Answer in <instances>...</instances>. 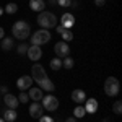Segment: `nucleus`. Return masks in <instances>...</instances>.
Returning <instances> with one entry per match:
<instances>
[{"mask_svg":"<svg viewBox=\"0 0 122 122\" xmlns=\"http://www.w3.org/2000/svg\"><path fill=\"white\" fill-rule=\"evenodd\" d=\"M31 78L38 83V86L41 90H44L47 93H52L54 90H56V86L54 83L51 81V78L46 75V72H44V67L41 65V64H34V65L31 67Z\"/></svg>","mask_w":122,"mask_h":122,"instance_id":"nucleus-1","label":"nucleus"},{"mask_svg":"<svg viewBox=\"0 0 122 122\" xmlns=\"http://www.w3.org/2000/svg\"><path fill=\"white\" fill-rule=\"evenodd\" d=\"M11 34H13V38L20 39V41L28 39L31 36V26H29V23L25 21V20L15 21L13 26H11Z\"/></svg>","mask_w":122,"mask_h":122,"instance_id":"nucleus-2","label":"nucleus"},{"mask_svg":"<svg viewBox=\"0 0 122 122\" xmlns=\"http://www.w3.org/2000/svg\"><path fill=\"white\" fill-rule=\"evenodd\" d=\"M38 25L42 29H51L57 26V16L51 11H41L38 15Z\"/></svg>","mask_w":122,"mask_h":122,"instance_id":"nucleus-3","label":"nucleus"},{"mask_svg":"<svg viewBox=\"0 0 122 122\" xmlns=\"http://www.w3.org/2000/svg\"><path fill=\"white\" fill-rule=\"evenodd\" d=\"M51 38H52V36H51L49 29H38V31H34V34H31V36H29L33 46H42V44L49 42Z\"/></svg>","mask_w":122,"mask_h":122,"instance_id":"nucleus-4","label":"nucleus"},{"mask_svg":"<svg viewBox=\"0 0 122 122\" xmlns=\"http://www.w3.org/2000/svg\"><path fill=\"white\" fill-rule=\"evenodd\" d=\"M119 88H121V85H119V80L116 78V76H107L106 78V81H104V93L107 94V96H117L119 94Z\"/></svg>","mask_w":122,"mask_h":122,"instance_id":"nucleus-5","label":"nucleus"},{"mask_svg":"<svg viewBox=\"0 0 122 122\" xmlns=\"http://www.w3.org/2000/svg\"><path fill=\"white\" fill-rule=\"evenodd\" d=\"M42 103L41 106L47 109V111H57V107H59V99H57L54 94H47V96H42V99H41Z\"/></svg>","mask_w":122,"mask_h":122,"instance_id":"nucleus-6","label":"nucleus"},{"mask_svg":"<svg viewBox=\"0 0 122 122\" xmlns=\"http://www.w3.org/2000/svg\"><path fill=\"white\" fill-rule=\"evenodd\" d=\"M54 52H56V56L59 57V59H64V57H68V56H70V47H68V44H67V42L59 41L56 46H54Z\"/></svg>","mask_w":122,"mask_h":122,"instance_id":"nucleus-7","label":"nucleus"},{"mask_svg":"<svg viewBox=\"0 0 122 122\" xmlns=\"http://www.w3.org/2000/svg\"><path fill=\"white\" fill-rule=\"evenodd\" d=\"M31 85H33V78H31L29 75L20 76L18 80H16V88H18L20 91H25V90H29V88H31Z\"/></svg>","mask_w":122,"mask_h":122,"instance_id":"nucleus-8","label":"nucleus"},{"mask_svg":"<svg viewBox=\"0 0 122 122\" xmlns=\"http://www.w3.org/2000/svg\"><path fill=\"white\" fill-rule=\"evenodd\" d=\"M28 57H29V60H33V62H38L39 59L42 57V51H41V46H31L28 47Z\"/></svg>","mask_w":122,"mask_h":122,"instance_id":"nucleus-9","label":"nucleus"},{"mask_svg":"<svg viewBox=\"0 0 122 122\" xmlns=\"http://www.w3.org/2000/svg\"><path fill=\"white\" fill-rule=\"evenodd\" d=\"M42 111H44V107L41 106L39 101H33V103L29 104V114H31L33 119H39L42 116Z\"/></svg>","mask_w":122,"mask_h":122,"instance_id":"nucleus-10","label":"nucleus"},{"mask_svg":"<svg viewBox=\"0 0 122 122\" xmlns=\"http://www.w3.org/2000/svg\"><path fill=\"white\" fill-rule=\"evenodd\" d=\"M3 103L7 104V107L8 109H16L18 107V98L15 96V94H11V93H7V94H3Z\"/></svg>","mask_w":122,"mask_h":122,"instance_id":"nucleus-11","label":"nucleus"},{"mask_svg":"<svg viewBox=\"0 0 122 122\" xmlns=\"http://www.w3.org/2000/svg\"><path fill=\"white\" fill-rule=\"evenodd\" d=\"M60 25L64 26L65 29H70V28H73V25H75V16L72 15V13H64L62 15V18H60Z\"/></svg>","mask_w":122,"mask_h":122,"instance_id":"nucleus-12","label":"nucleus"},{"mask_svg":"<svg viewBox=\"0 0 122 122\" xmlns=\"http://www.w3.org/2000/svg\"><path fill=\"white\" fill-rule=\"evenodd\" d=\"M72 101H75L76 104L85 103V101H86V94H85L83 90H80V88L73 90V93H72Z\"/></svg>","mask_w":122,"mask_h":122,"instance_id":"nucleus-13","label":"nucleus"},{"mask_svg":"<svg viewBox=\"0 0 122 122\" xmlns=\"http://www.w3.org/2000/svg\"><path fill=\"white\" fill-rule=\"evenodd\" d=\"M85 111H86V112L88 114H94L96 112V111H98V101H96V99H94V98H90V99H86V101H85Z\"/></svg>","mask_w":122,"mask_h":122,"instance_id":"nucleus-14","label":"nucleus"},{"mask_svg":"<svg viewBox=\"0 0 122 122\" xmlns=\"http://www.w3.org/2000/svg\"><path fill=\"white\" fill-rule=\"evenodd\" d=\"M29 8L33 10V11H44L46 8V2L44 0H29Z\"/></svg>","mask_w":122,"mask_h":122,"instance_id":"nucleus-15","label":"nucleus"},{"mask_svg":"<svg viewBox=\"0 0 122 122\" xmlns=\"http://www.w3.org/2000/svg\"><path fill=\"white\" fill-rule=\"evenodd\" d=\"M28 96H29V99H33V101H41L44 94H42V90L41 88H29Z\"/></svg>","mask_w":122,"mask_h":122,"instance_id":"nucleus-16","label":"nucleus"},{"mask_svg":"<svg viewBox=\"0 0 122 122\" xmlns=\"http://www.w3.org/2000/svg\"><path fill=\"white\" fill-rule=\"evenodd\" d=\"M16 117H18V114H16V111L15 109H5V112H3V121L5 122H13L16 121Z\"/></svg>","mask_w":122,"mask_h":122,"instance_id":"nucleus-17","label":"nucleus"},{"mask_svg":"<svg viewBox=\"0 0 122 122\" xmlns=\"http://www.w3.org/2000/svg\"><path fill=\"white\" fill-rule=\"evenodd\" d=\"M2 42H0V47H2V51H5V52H8L13 49V39L11 38H3L0 39Z\"/></svg>","mask_w":122,"mask_h":122,"instance_id":"nucleus-18","label":"nucleus"},{"mask_svg":"<svg viewBox=\"0 0 122 122\" xmlns=\"http://www.w3.org/2000/svg\"><path fill=\"white\" fill-rule=\"evenodd\" d=\"M5 13H8V15H15L16 11H18V5L16 3H7V7L3 8Z\"/></svg>","mask_w":122,"mask_h":122,"instance_id":"nucleus-19","label":"nucleus"},{"mask_svg":"<svg viewBox=\"0 0 122 122\" xmlns=\"http://www.w3.org/2000/svg\"><path fill=\"white\" fill-rule=\"evenodd\" d=\"M60 36H62V41H64V42H68V41L73 39V33H72L70 29H64V31L60 33Z\"/></svg>","mask_w":122,"mask_h":122,"instance_id":"nucleus-20","label":"nucleus"},{"mask_svg":"<svg viewBox=\"0 0 122 122\" xmlns=\"http://www.w3.org/2000/svg\"><path fill=\"white\" fill-rule=\"evenodd\" d=\"M85 114H86V111H85V107L78 104V106L75 107V111H73V117H75V119H80V117H83Z\"/></svg>","mask_w":122,"mask_h":122,"instance_id":"nucleus-21","label":"nucleus"},{"mask_svg":"<svg viewBox=\"0 0 122 122\" xmlns=\"http://www.w3.org/2000/svg\"><path fill=\"white\" fill-rule=\"evenodd\" d=\"M51 68H52V70H60V68H62V59H59V57L52 59V60H51Z\"/></svg>","mask_w":122,"mask_h":122,"instance_id":"nucleus-22","label":"nucleus"},{"mask_svg":"<svg viewBox=\"0 0 122 122\" xmlns=\"http://www.w3.org/2000/svg\"><path fill=\"white\" fill-rule=\"evenodd\" d=\"M73 65H75L73 59H70V57H64V60H62V67H65V68H73Z\"/></svg>","mask_w":122,"mask_h":122,"instance_id":"nucleus-23","label":"nucleus"},{"mask_svg":"<svg viewBox=\"0 0 122 122\" xmlns=\"http://www.w3.org/2000/svg\"><path fill=\"white\" fill-rule=\"evenodd\" d=\"M28 44H25V42H21V44H20L18 47H16V52H18L20 56H25V54H26V52H28Z\"/></svg>","mask_w":122,"mask_h":122,"instance_id":"nucleus-24","label":"nucleus"},{"mask_svg":"<svg viewBox=\"0 0 122 122\" xmlns=\"http://www.w3.org/2000/svg\"><path fill=\"white\" fill-rule=\"evenodd\" d=\"M112 111H114V114L121 116V114H122V101H116V103H114Z\"/></svg>","mask_w":122,"mask_h":122,"instance_id":"nucleus-25","label":"nucleus"},{"mask_svg":"<svg viewBox=\"0 0 122 122\" xmlns=\"http://www.w3.org/2000/svg\"><path fill=\"white\" fill-rule=\"evenodd\" d=\"M18 101L21 104H23V103H28V101H29V96L26 93H23V91H21V93H20V96H18Z\"/></svg>","mask_w":122,"mask_h":122,"instance_id":"nucleus-26","label":"nucleus"},{"mask_svg":"<svg viewBox=\"0 0 122 122\" xmlns=\"http://www.w3.org/2000/svg\"><path fill=\"white\" fill-rule=\"evenodd\" d=\"M57 5H60V7H64V8L72 7V0H57Z\"/></svg>","mask_w":122,"mask_h":122,"instance_id":"nucleus-27","label":"nucleus"},{"mask_svg":"<svg viewBox=\"0 0 122 122\" xmlns=\"http://www.w3.org/2000/svg\"><path fill=\"white\" fill-rule=\"evenodd\" d=\"M39 122H54V119H52L51 116H44V114H42V116L39 117Z\"/></svg>","mask_w":122,"mask_h":122,"instance_id":"nucleus-28","label":"nucleus"},{"mask_svg":"<svg viewBox=\"0 0 122 122\" xmlns=\"http://www.w3.org/2000/svg\"><path fill=\"white\" fill-rule=\"evenodd\" d=\"M104 3H106V0H94V5L96 7H103Z\"/></svg>","mask_w":122,"mask_h":122,"instance_id":"nucleus-29","label":"nucleus"},{"mask_svg":"<svg viewBox=\"0 0 122 122\" xmlns=\"http://www.w3.org/2000/svg\"><path fill=\"white\" fill-rule=\"evenodd\" d=\"M0 93L7 94V93H8V86H0Z\"/></svg>","mask_w":122,"mask_h":122,"instance_id":"nucleus-30","label":"nucleus"},{"mask_svg":"<svg viewBox=\"0 0 122 122\" xmlns=\"http://www.w3.org/2000/svg\"><path fill=\"white\" fill-rule=\"evenodd\" d=\"M56 29H57V33L60 34V33H62V31H64V29H65V28H64L62 25H57V26H56Z\"/></svg>","mask_w":122,"mask_h":122,"instance_id":"nucleus-31","label":"nucleus"},{"mask_svg":"<svg viewBox=\"0 0 122 122\" xmlns=\"http://www.w3.org/2000/svg\"><path fill=\"white\" fill-rule=\"evenodd\" d=\"M3 36H5V31H3V28H0V39H3Z\"/></svg>","mask_w":122,"mask_h":122,"instance_id":"nucleus-32","label":"nucleus"},{"mask_svg":"<svg viewBox=\"0 0 122 122\" xmlns=\"http://www.w3.org/2000/svg\"><path fill=\"white\" fill-rule=\"evenodd\" d=\"M65 122H76V119H75V117H68Z\"/></svg>","mask_w":122,"mask_h":122,"instance_id":"nucleus-33","label":"nucleus"},{"mask_svg":"<svg viewBox=\"0 0 122 122\" xmlns=\"http://www.w3.org/2000/svg\"><path fill=\"white\" fill-rule=\"evenodd\" d=\"M49 3H51V5H56V3H57V0H49Z\"/></svg>","mask_w":122,"mask_h":122,"instance_id":"nucleus-34","label":"nucleus"},{"mask_svg":"<svg viewBox=\"0 0 122 122\" xmlns=\"http://www.w3.org/2000/svg\"><path fill=\"white\" fill-rule=\"evenodd\" d=\"M3 13H5V11H3V8H2V7H0V16H2V15H3Z\"/></svg>","mask_w":122,"mask_h":122,"instance_id":"nucleus-35","label":"nucleus"},{"mask_svg":"<svg viewBox=\"0 0 122 122\" xmlns=\"http://www.w3.org/2000/svg\"><path fill=\"white\" fill-rule=\"evenodd\" d=\"M0 122H5V121H3V117H0Z\"/></svg>","mask_w":122,"mask_h":122,"instance_id":"nucleus-36","label":"nucleus"},{"mask_svg":"<svg viewBox=\"0 0 122 122\" xmlns=\"http://www.w3.org/2000/svg\"><path fill=\"white\" fill-rule=\"evenodd\" d=\"M0 103H2V98H0Z\"/></svg>","mask_w":122,"mask_h":122,"instance_id":"nucleus-37","label":"nucleus"}]
</instances>
